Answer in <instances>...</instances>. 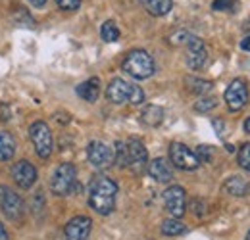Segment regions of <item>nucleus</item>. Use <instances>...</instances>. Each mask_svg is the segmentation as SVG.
I'll return each mask as SVG.
<instances>
[{
    "mask_svg": "<svg viewBox=\"0 0 250 240\" xmlns=\"http://www.w3.org/2000/svg\"><path fill=\"white\" fill-rule=\"evenodd\" d=\"M116 194H118V184L114 180L104 177V175H96L91 180L89 204L96 213L110 215L116 208Z\"/></svg>",
    "mask_w": 250,
    "mask_h": 240,
    "instance_id": "obj_1",
    "label": "nucleus"
},
{
    "mask_svg": "<svg viewBox=\"0 0 250 240\" xmlns=\"http://www.w3.org/2000/svg\"><path fill=\"white\" fill-rule=\"evenodd\" d=\"M106 96L114 104H125V102H129L133 106H139V104L145 102V92H143V89L127 83V81L120 79V77L110 81V85L106 89Z\"/></svg>",
    "mask_w": 250,
    "mask_h": 240,
    "instance_id": "obj_2",
    "label": "nucleus"
},
{
    "mask_svg": "<svg viewBox=\"0 0 250 240\" xmlns=\"http://www.w3.org/2000/svg\"><path fill=\"white\" fill-rule=\"evenodd\" d=\"M122 67L133 79L143 81V79H148L154 73V60L146 50H131L125 56Z\"/></svg>",
    "mask_w": 250,
    "mask_h": 240,
    "instance_id": "obj_3",
    "label": "nucleus"
},
{
    "mask_svg": "<svg viewBox=\"0 0 250 240\" xmlns=\"http://www.w3.org/2000/svg\"><path fill=\"white\" fill-rule=\"evenodd\" d=\"M29 137H31V142L35 146L37 156L42 158V160L50 158V154L54 150V140H52L50 127L44 121H35L29 127Z\"/></svg>",
    "mask_w": 250,
    "mask_h": 240,
    "instance_id": "obj_4",
    "label": "nucleus"
},
{
    "mask_svg": "<svg viewBox=\"0 0 250 240\" xmlns=\"http://www.w3.org/2000/svg\"><path fill=\"white\" fill-rule=\"evenodd\" d=\"M75 180H77V169L73 163H60L52 175L50 180V188L54 194L58 196H67L73 186H75Z\"/></svg>",
    "mask_w": 250,
    "mask_h": 240,
    "instance_id": "obj_5",
    "label": "nucleus"
},
{
    "mask_svg": "<svg viewBox=\"0 0 250 240\" xmlns=\"http://www.w3.org/2000/svg\"><path fill=\"white\" fill-rule=\"evenodd\" d=\"M225 104L231 112H239L243 110L247 104H249V87H247V81L245 79H233L229 83V87L225 89Z\"/></svg>",
    "mask_w": 250,
    "mask_h": 240,
    "instance_id": "obj_6",
    "label": "nucleus"
},
{
    "mask_svg": "<svg viewBox=\"0 0 250 240\" xmlns=\"http://www.w3.org/2000/svg\"><path fill=\"white\" fill-rule=\"evenodd\" d=\"M169 160L175 167H179L183 171H194L200 165L196 154L188 146H185L183 142H171L169 144Z\"/></svg>",
    "mask_w": 250,
    "mask_h": 240,
    "instance_id": "obj_7",
    "label": "nucleus"
},
{
    "mask_svg": "<svg viewBox=\"0 0 250 240\" xmlns=\"http://www.w3.org/2000/svg\"><path fill=\"white\" fill-rule=\"evenodd\" d=\"M164 204H166V210L169 211L171 217L179 219L183 217V213L187 210V194H185V188L179 186V184H173L169 188L164 190Z\"/></svg>",
    "mask_w": 250,
    "mask_h": 240,
    "instance_id": "obj_8",
    "label": "nucleus"
},
{
    "mask_svg": "<svg viewBox=\"0 0 250 240\" xmlns=\"http://www.w3.org/2000/svg\"><path fill=\"white\" fill-rule=\"evenodd\" d=\"M185 46H187V65L190 69H202L208 61V50L204 40L194 35H188Z\"/></svg>",
    "mask_w": 250,
    "mask_h": 240,
    "instance_id": "obj_9",
    "label": "nucleus"
},
{
    "mask_svg": "<svg viewBox=\"0 0 250 240\" xmlns=\"http://www.w3.org/2000/svg\"><path fill=\"white\" fill-rule=\"evenodd\" d=\"M87 158H89L93 167L104 169V167H110L114 163V150L100 140H93L87 146Z\"/></svg>",
    "mask_w": 250,
    "mask_h": 240,
    "instance_id": "obj_10",
    "label": "nucleus"
},
{
    "mask_svg": "<svg viewBox=\"0 0 250 240\" xmlns=\"http://www.w3.org/2000/svg\"><path fill=\"white\" fill-rule=\"evenodd\" d=\"M0 210L12 219H18L23 215V200L20 198V194H16L12 188L4 184L0 186Z\"/></svg>",
    "mask_w": 250,
    "mask_h": 240,
    "instance_id": "obj_11",
    "label": "nucleus"
},
{
    "mask_svg": "<svg viewBox=\"0 0 250 240\" xmlns=\"http://www.w3.org/2000/svg\"><path fill=\"white\" fill-rule=\"evenodd\" d=\"M127 158H129V167L137 173H141L146 167L148 161V152L145 148L141 139H129L127 142Z\"/></svg>",
    "mask_w": 250,
    "mask_h": 240,
    "instance_id": "obj_12",
    "label": "nucleus"
},
{
    "mask_svg": "<svg viewBox=\"0 0 250 240\" xmlns=\"http://www.w3.org/2000/svg\"><path fill=\"white\" fill-rule=\"evenodd\" d=\"M91 229H93V221L91 217L87 215H77L73 219L67 221L65 229H63V235L67 240H87L91 235Z\"/></svg>",
    "mask_w": 250,
    "mask_h": 240,
    "instance_id": "obj_13",
    "label": "nucleus"
},
{
    "mask_svg": "<svg viewBox=\"0 0 250 240\" xmlns=\"http://www.w3.org/2000/svg\"><path fill=\"white\" fill-rule=\"evenodd\" d=\"M12 179L20 188H31L37 180V169L27 160H21L12 167Z\"/></svg>",
    "mask_w": 250,
    "mask_h": 240,
    "instance_id": "obj_14",
    "label": "nucleus"
},
{
    "mask_svg": "<svg viewBox=\"0 0 250 240\" xmlns=\"http://www.w3.org/2000/svg\"><path fill=\"white\" fill-rule=\"evenodd\" d=\"M148 175L158 182H169L173 179V169L166 158H156L148 163Z\"/></svg>",
    "mask_w": 250,
    "mask_h": 240,
    "instance_id": "obj_15",
    "label": "nucleus"
},
{
    "mask_svg": "<svg viewBox=\"0 0 250 240\" xmlns=\"http://www.w3.org/2000/svg\"><path fill=\"white\" fill-rule=\"evenodd\" d=\"M223 188H225V192H227V194H231V196H237V198L249 196V192H250L249 180L243 179V177H239V175H233V177H229V179L225 180Z\"/></svg>",
    "mask_w": 250,
    "mask_h": 240,
    "instance_id": "obj_16",
    "label": "nucleus"
},
{
    "mask_svg": "<svg viewBox=\"0 0 250 240\" xmlns=\"http://www.w3.org/2000/svg\"><path fill=\"white\" fill-rule=\"evenodd\" d=\"M98 94H100V79L98 77H91L89 81H85L77 87V96L83 98L85 102H96Z\"/></svg>",
    "mask_w": 250,
    "mask_h": 240,
    "instance_id": "obj_17",
    "label": "nucleus"
},
{
    "mask_svg": "<svg viewBox=\"0 0 250 240\" xmlns=\"http://www.w3.org/2000/svg\"><path fill=\"white\" fill-rule=\"evenodd\" d=\"M143 8L154 16V18H162V16H167L171 12V6H173V0H141Z\"/></svg>",
    "mask_w": 250,
    "mask_h": 240,
    "instance_id": "obj_18",
    "label": "nucleus"
},
{
    "mask_svg": "<svg viewBox=\"0 0 250 240\" xmlns=\"http://www.w3.org/2000/svg\"><path fill=\"white\" fill-rule=\"evenodd\" d=\"M14 154H16V139L10 133L0 131V161L12 160Z\"/></svg>",
    "mask_w": 250,
    "mask_h": 240,
    "instance_id": "obj_19",
    "label": "nucleus"
},
{
    "mask_svg": "<svg viewBox=\"0 0 250 240\" xmlns=\"http://www.w3.org/2000/svg\"><path fill=\"white\" fill-rule=\"evenodd\" d=\"M141 120H143L145 125H148V127H158L164 121V110L160 106H156V104H150V106H146L143 110Z\"/></svg>",
    "mask_w": 250,
    "mask_h": 240,
    "instance_id": "obj_20",
    "label": "nucleus"
},
{
    "mask_svg": "<svg viewBox=\"0 0 250 240\" xmlns=\"http://www.w3.org/2000/svg\"><path fill=\"white\" fill-rule=\"evenodd\" d=\"M185 83H187V87L190 92H194V94H208L210 90L214 89V85L210 83V81H206V79H198V77H187L185 79Z\"/></svg>",
    "mask_w": 250,
    "mask_h": 240,
    "instance_id": "obj_21",
    "label": "nucleus"
},
{
    "mask_svg": "<svg viewBox=\"0 0 250 240\" xmlns=\"http://www.w3.org/2000/svg\"><path fill=\"white\" fill-rule=\"evenodd\" d=\"M187 231V227L179 221V219H166L164 223H162V233L166 235V237H177V235H183Z\"/></svg>",
    "mask_w": 250,
    "mask_h": 240,
    "instance_id": "obj_22",
    "label": "nucleus"
},
{
    "mask_svg": "<svg viewBox=\"0 0 250 240\" xmlns=\"http://www.w3.org/2000/svg\"><path fill=\"white\" fill-rule=\"evenodd\" d=\"M100 37H102V40H106V42H116V40L120 39V29H118L116 21H112V20L104 21L102 27H100Z\"/></svg>",
    "mask_w": 250,
    "mask_h": 240,
    "instance_id": "obj_23",
    "label": "nucleus"
},
{
    "mask_svg": "<svg viewBox=\"0 0 250 240\" xmlns=\"http://www.w3.org/2000/svg\"><path fill=\"white\" fill-rule=\"evenodd\" d=\"M114 161L120 167H129V158H127V144L124 140H116L114 144Z\"/></svg>",
    "mask_w": 250,
    "mask_h": 240,
    "instance_id": "obj_24",
    "label": "nucleus"
},
{
    "mask_svg": "<svg viewBox=\"0 0 250 240\" xmlns=\"http://www.w3.org/2000/svg\"><path fill=\"white\" fill-rule=\"evenodd\" d=\"M216 106H218V98H216V96H202V98L194 104V110L200 112V114H206V112L214 110Z\"/></svg>",
    "mask_w": 250,
    "mask_h": 240,
    "instance_id": "obj_25",
    "label": "nucleus"
},
{
    "mask_svg": "<svg viewBox=\"0 0 250 240\" xmlns=\"http://www.w3.org/2000/svg\"><path fill=\"white\" fill-rule=\"evenodd\" d=\"M237 161H239V165L245 171H250V142H245L239 148V152H237Z\"/></svg>",
    "mask_w": 250,
    "mask_h": 240,
    "instance_id": "obj_26",
    "label": "nucleus"
},
{
    "mask_svg": "<svg viewBox=\"0 0 250 240\" xmlns=\"http://www.w3.org/2000/svg\"><path fill=\"white\" fill-rule=\"evenodd\" d=\"M235 8V0H214L212 2V10L216 12H229Z\"/></svg>",
    "mask_w": 250,
    "mask_h": 240,
    "instance_id": "obj_27",
    "label": "nucleus"
},
{
    "mask_svg": "<svg viewBox=\"0 0 250 240\" xmlns=\"http://www.w3.org/2000/svg\"><path fill=\"white\" fill-rule=\"evenodd\" d=\"M194 154H196V158H198V161H200V163H208V161L212 160V148H210V146H206V144L198 146V150L194 152Z\"/></svg>",
    "mask_w": 250,
    "mask_h": 240,
    "instance_id": "obj_28",
    "label": "nucleus"
},
{
    "mask_svg": "<svg viewBox=\"0 0 250 240\" xmlns=\"http://www.w3.org/2000/svg\"><path fill=\"white\" fill-rule=\"evenodd\" d=\"M56 2L65 12H73V10H77L81 6V0H56Z\"/></svg>",
    "mask_w": 250,
    "mask_h": 240,
    "instance_id": "obj_29",
    "label": "nucleus"
},
{
    "mask_svg": "<svg viewBox=\"0 0 250 240\" xmlns=\"http://www.w3.org/2000/svg\"><path fill=\"white\" fill-rule=\"evenodd\" d=\"M212 125L216 127L219 139H223V131H225V125H223V121H221V120H212Z\"/></svg>",
    "mask_w": 250,
    "mask_h": 240,
    "instance_id": "obj_30",
    "label": "nucleus"
},
{
    "mask_svg": "<svg viewBox=\"0 0 250 240\" xmlns=\"http://www.w3.org/2000/svg\"><path fill=\"white\" fill-rule=\"evenodd\" d=\"M241 48L247 50V52H250V35H247V37L241 40Z\"/></svg>",
    "mask_w": 250,
    "mask_h": 240,
    "instance_id": "obj_31",
    "label": "nucleus"
},
{
    "mask_svg": "<svg viewBox=\"0 0 250 240\" xmlns=\"http://www.w3.org/2000/svg\"><path fill=\"white\" fill-rule=\"evenodd\" d=\"M0 240H8V233H6L4 225H2V221H0Z\"/></svg>",
    "mask_w": 250,
    "mask_h": 240,
    "instance_id": "obj_32",
    "label": "nucleus"
},
{
    "mask_svg": "<svg viewBox=\"0 0 250 240\" xmlns=\"http://www.w3.org/2000/svg\"><path fill=\"white\" fill-rule=\"evenodd\" d=\"M29 2H31L35 8H41V6H44V2H46V0H29Z\"/></svg>",
    "mask_w": 250,
    "mask_h": 240,
    "instance_id": "obj_33",
    "label": "nucleus"
},
{
    "mask_svg": "<svg viewBox=\"0 0 250 240\" xmlns=\"http://www.w3.org/2000/svg\"><path fill=\"white\" fill-rule=\"evenodd\" d=\"M245 131H247V133L250 135V116L247 118V121H245Z\"/></svg>",
    "mask_w": 250,
    "mask_h": 240,
    "instance_id": "obj_34",
    "label": "nucleus"
},
{
    "mask_svg": "<svg viewBox=\"0 0 250 240\" xmlns=\"http://www.w3.org/2000/svg\"><path fill=\"white\" fill-rule=\"evenodd\" d=\"M245 240H250V231H249V235H247V239H245Z\"/></svg>",
    "mask_w": 250,
    "mask_h": 240,
    "instance_id": "obj_35",
    "label": "nucleus"
},
{
    "mask_svg": "<svg viewBox=\"0 0 250 240\" xmlns=\"http://www.w3.org/2000/svg\"><path fill=\"white\" fill-rule=\"evenodd\" d=\"M247 29H249V31H250V21H249V25H247ZM249 35H250V33H249Z\"/></svg>",
    "mask_w": 250,
    "mask_h": 240,
    "instance_id": "obj_36",
    "label": "nucleus"
}]
</instances>
